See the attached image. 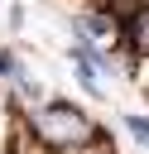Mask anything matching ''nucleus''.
I'll use <instances>...</instances> for the list:
<instances>
[{
	"instance_id": "obj_3",
	"label": "nucleus",
	"mask_w": 149,
	"mask_h": 154,
	"mask_svg": "<svg viewBox=\"0 0 149 154\" xmlns=\"http://www.w3.org/2000/svg\"><path fill=\"white\" fill-rule=\"evenodd\" d=\"M96 154H106V149H96Z\"/></svg>"
},
{
	"instance_id": "obj_2",
	"label": "nucleus",
	"mask_w": 149,
	"mask_h": 154,
	"mask_svg": "<svg viewBox=\"0 0 149 154\" xmlns=\"http://www.w3.org/2000/svg\"><path fill=\"white\" fill-rule=\"evenodd\" d=\"M130 130H135L139 144H149V120H144V116H130Z\"/></svg>"
},
{
	"instance_id": "obj_1",
	"label": "nucleus",
	"mask_w": 149,
	"mask_h": 154,
	"mask_svg": "<svg viewBox=\"0 0 149 154\" xmlns=\"http://www.w3.org/2000/svg\"><path fill=\"white\" fill-rule=\"evenodd\" d=\"M29 125H34V135H38V144H43V149H82V144L101 140V130L87 120V111L67 106V101H53V106L34 111V116H29Z\"/></svg>"
}]
</instances>
